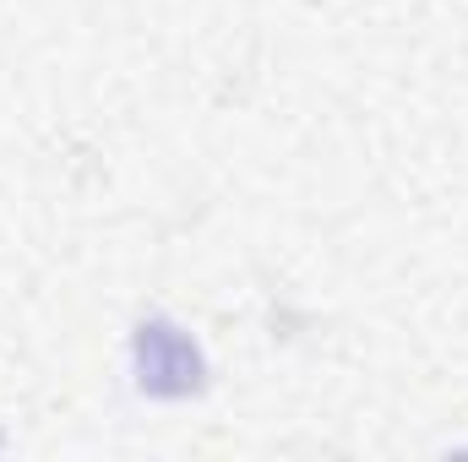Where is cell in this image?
Listing matches in <instances>:
<instances>
[{
	"instance_id": "cell-1",
	"label": "cell",
	"mask_w": 468,
	"mask_h": 462,
	"mask_svg": "<svg viewBox=\"0 0 468 462\" xmlns=\"http://www.w3.org/2000/svg\"><path fill=\"white\" fill-rule=\"evenodd\" d=\"M136 381L153 397H186L202 386V353L175 327H142L136 338Z\"/></svg>"
}]
</instances>
